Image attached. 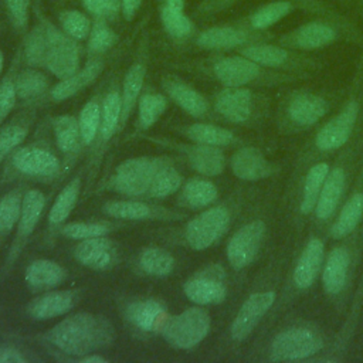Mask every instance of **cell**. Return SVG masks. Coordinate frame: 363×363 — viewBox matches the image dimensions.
<instances>
[{
  "mask_svg": "<svg viewBox=\"0 0 363 363\" xmlns=\"http://www.w3.org/2000/svg\"><path fill=\"white\" fill-rule=\"evenodd\" d=\"M113 337L111 323L92 313H75L57 323L50 340L54 346L68 354L86 356L108 343Z\"/></svg>",
  "mask_w": 363,
  "mask_h": 363,
  "instance_id": "cell-1",
  "label": "cell"
},
{
  "mask_svg": "<svg viewBox=\"0 0 363 363\" xmlns=\"http://www.w3.org/2000/svg\"><path fill=\"white\" fill-rule=\"evenodd\" d=\"M357 35L356 27L347 18L337 20L316 16V18L281 34L278 44L296 51H315L332 45L342 38H354Z\"/></svg>",
  "mask_w": 363,
  "mask_h": 363,
  "instance_id": "cell-2",
  "label": "cell"
},
{
  "mask_svg": "<svg viewBox=\"0 0 363 363\" xmlns=\"http://www.w3.org/2000/svg\"><path fill=\"white\" fill-rule=\"evenodd\" d=\"M214 77L225 86H245L248 84H278L294 79L286 72L265 68L244 55L221 57L213 64Z\"/></svg>",
  "mask_w": 363,
  "mask_h": 363,
  "instance_id": "cell-3",
  "label": "cell"
},
{
  "mask_svg": "<svg viewBox=\"0 0 363 363\" xmlns=\"http://www.w3.org/2000/svg\"><path fill=\"white\" fill-rule=\"evenodd\" d=\"M240 54L255 61L257 64L284 72H302L316 67V61L311 57L299 54L296 50L268 41L254 43L242 47Z\"/></svg>",
  "mask_w": 363,
  "mask_h": 363,
  "instance_id": "cell-4",
  "label": "cell"
},
{
  "mask_svg": "<svg viewBox=\"0 0 363 363\" xmlns=\"http://www.w3.org/2000/svg\"><path fill=\"white\" fill-rule=\"evenodd\" d=\"M210 330V316L201 308H189L166 320L164 339L174 347L190 349L199 345Z\"/></svg>",
  "mask_w": 363,
  "mask_h": 363,
  "instance_id": "cell-5",
  "label": "cell"
},
{
  "mask_svg": "<svg viewBox=\"0 0 363 363\" xmlns=\"http://www.w3.org/2000/svg\"><path fill=\"white\" fill-rule=\"evenodd\" d=\"M323 347L322 337L306 328H291L275 336L271 345V356L274 360H299L306 359Z\"/></svg>",
  "mask_w": 363,
  "mask_h": 363,
  "instance_id": "cell-6",
  "label": "cell"
},
{
  "mask_svg": "<svg viewBox=\"0 0 363 363\" xmlns=\"http://www.w3.org/2000/svg\"><path fill=\"white\" fill-rule=\"evenodd\" d=\"M230 214L224 207H211L194 217L186 228V240L193 250H206L227 230Z\"/></svg>",
  "mask_w": 363,
  "mask_h": 363,
  "instance_id": "cell-7",
  "label": "cell"
},
{
  "mask_svg": "<svg viewBox=\"0 0 363 363\" xmlns=\"http://www.w3.org/2000/svg\"><path fill=\"white\" fill-rule=\"evenodd\" d=\"M79 64L78 48L72 40L47 24V48L44 67L55 77L65 79L75 74Z\"/></svg>",
  "mask_w": 363,
  "mask_h": 363,
  "instance_id": "cell-8",
  "label": "cell"
},
{
  "mask_svg": "<svg viewBox=\"0 0 363 363\" xmlns=\"http://www.w3.org/2000/svg\"><path fill=\"white\" fill-rule=\"evenodd\" d=\"M272 35L269 33L251 31L240 24L237 26H217L204 30L199 38L197 44L207 50H230L237 47H245L248 44L268 41Z\"/></svg>",
  "mask_w": 363,
  "mask_h": 363,
  "instance_id": "cell-9",
  "label": "cell"
},
{
  "mask_svg": "<svg viewBox=\"0 0 363 363\" xmlns=\"http://www.w3.org/2000/svg\"><path fill=\"white\" fill-rule=\"evenodd\" d=\"M264 234L265 224L261 220L251 221L234 233L227 245V258L233 268H245L255 259Z\"/></svg>",
  "mask_w": 363,
  "mask_h": 363,
  "instance_id": "cell-10",
  "label": "cell"
},
{
  "mask_svg": "<svg viewBox=\"0 0 363 363\" xmlns=\"http://www.w3.org/2000/svg\"><path fill=\"white\" fill-rule=\"evenodd\" d=\"M157 169L159 166L155 160L129 159L118 166L113 186L125 194H143L149 191Z\"/></svg>",
  "mask_w": 363,
  "mask_h": 363,
  "instance_id": "cell-11",
  "label": "cell"
},
{
  "mask_svg": "<svg viewBox=\"0 0 363 363\" xmlns=\"http://www.w3.org/2000/svg\"><path fill=\"white\" fill-rule=\"evenodd\" d=\"M360 111V105L356 99H350L342 111L333 116L329 122L323 125V128L318 132L315 143L320 150H335L343 146L356 123L357 115Z\"/></svg>",
  "mask_w": 363,
  "mask_h": 363,
  "instance_id": "cell-12",
  "label": "cell"
},
{
  "mask_svg": "<svg viewBox=\"0 0 363 363\" xmlns=\"http://www.w3.org/2000/svg\"><path fill=\"white\" fill-rule=\"evenodd\" d=\"M275 301V292L264 291L255 292L247 298L235 315L231 325V336L234 340H244L269 311Z\"/></svg>",
  "mask_w": 363,
  "mask_h": 363,
  "instance_id": "cell-13",
  "label": "cell"
},
{
  "mask_svg": "<svg viewBox=\"0 0 363 363\" xmlns=\"http://www.w3.org/2000/svg\"><path fill=\"white\" fill-rule=\"evenodd\" d=\"M328 101L322 95L312 91H296L288 98L285 112L292 123L311 126L328 112Z\"/></svg>",
  "mask_w": 363,
  "mask_h": 363,
  "instance_id": "cell-14",
  "label": "cell"
},
{
  "mask_svg": "<svg viewBox=\"0 0 363 363\" xmlns=\"http://www.w3.org/2000/svg\"><path fill=\"white\" fill-rule=\"evenodd\" d=\"M255 96L245 86H225L216 98V109L231 122H245L250 119Z\"/></svg>",
  "mask_w": 363,
  "mask_h": 363,
  "instance_id": "cell-15",
  "label": "cell"
},
{
  "mask_svg": "<svg viewBox=\"0 0 363 363\" xmlns=\"http://www.w3.org/2000/svg\"><path fill=\"white\" fill-rule=\"evenodd\" d=\"M298 7L289 0H274L258 6L251 13H248L240 23V26L251 30L264 33L286 16L292 14Z\"/></svg>",
  "mask_w": 363,
  "mask_h": 363,
  "instance_id": "cell-16",
  "label": "cell"
},
{
  "mask_svg": "<svg viewBox=\"0 0 363 363\" xmlns=\"http://www.w3.org/2000/svg\"><path fill=\"white\" fill-rule=\"evenodd\" d=\"M233 173L242 180H261L272 173V166L267 157L255 147H242L231 159Z\"/></svg>",
  "mask_w": 363,
  "mask_h": 363,
  "instance_id": "cell-17",
  "label": "cell"
},
{
  "mask_svg": "<svg viewBox=\"0 0 363 363\" xmlns=\"http://www.w3.org/2000/svg\"><path fill=\"white\" fill-rule=\"evenodd\" d=\"M14 166L27 174L52 176L58 172V159L50 152L38 147L20 149L13 157Z\"/></svg>",
  "mask_w": 363,
  "mask_h": 363,
  "instance_id": "cell-18",
  "label": "cell"
},
{
  "mask_svg": "<svg viewBox=\"0 0 363 363\" xmlns=\"http://www.w3.org/2000/svg\"><path fill=\"white\" fill-rule=\"evenodd\" d=\"M323 242L319 238L309 240L294 271V282L298 288L306 289L315 282L323 259Z\"/></svg>",
  "mask_w": 363,
  "mask_h": 363,
  "instance_id": "cell-19",
  "label": "cell"
},
{
  "mask_svg": "<svg viewBox=\"0 0 363 363\" xmlns=\"http://www.w3.org/2000/svg\"><path fill=\"white\" fill-rule=\"evenodd\" d=\"M113 247L109 240L101 237L85 238L75 250L77 259L94 269H105L113 261Z\"/></svg>",
  "mask_w": 363,
  "mask_h": 363,
  "instance_id": "cell-20",
  "label": "cell"
},
{
  "mask_svg": "<svg viewBox=\"0 0 363 363\" xmlns=\"http://www.w3.org/2000/svg\"><path fill=\"white\" fill-rule=\"evenodd\" d=\"M74 305V292L57 291L33 299L27 311L34 319H50L68 312Z\"/></svg>",
  "mask_w": 363,
  "mask_h": 363,
  "instance_id": "cell-21",
  "label": "cell"
},
{
  "mask_svg": "<svg viewBox=\"0 0 363 363\" xmlns=\"http://www.w3.org/2000/svg\"><path fill=\"white\" fill-rule=\"evenodd\" d=\"M343 189L345 173L342 169H333L330 173H328L315 206V213L318 218L325 220L333 214L340 201Z\"/></svg>",
  "mask_w": 363,
  "mask_h": 363,
  "instance_id": "cell-22",
  "label": "cell"
},
{
  "mask_svg": "<svg viewBox=\"0 0 363 363\" xmlns=\"http://www.w3.org/2000/svg\"><path fill=\"white\" fill-rule=\"evenodd\" d=\"M128 319L139 329L150 332V330H156L159 328L163 329L164 323H166V311L164 308L153 301V299H147V301H139V302H133L128 306Z\"/></svg>",
  "mask_w": 363,
  "mask_h": 363,
  "instance_id": "cell-23",
  "label": "cell"
},
{
  "mask_svg": "<svg viewBox=\"0 0 363 363\" xmlns=\"http://www.w3.org/2000/svg\"><path fill=\"white\" fill-rule=\"evenodd\" d=\"M349 269V252L345 248H333L326 259L325 269L322 274V282L325 291L330 295L339 294L347 278Z\"/></svg>",
  "mask_w": 363,
  "mask_h": 363,
  "instance_id": "cell-24",
  "label": "cell"
},
{
  "mask_svg": "<svg viewBox=\"0 0 363 363\" xmlns=\"http://www.w3.org/2000/svg\"><path fill=\"white\" fill-rule=\"evenodd\" d=\"M102 68H104V62L101 60L89 61L82 71L72 74L71 77L58 82L51 89L52 98L57 101H61V99H67V98L72 96L74 94L79 92L84 86L89 85L94 79H96V77L101 74Z\"/></svg>",
  "mask_w": 363,
  "mask_h": 363,
  "instance_id": "cell-25",
  "label": "cell"
},
{
  "mask_svg": "<svg viewBox=\"0 0 363 363\" xmlns=\"http://www.w3.org/2000/svg\"><path fill=\"white\" fill-rule=\"evenodd\" d=\"M186 296L197 305L220 303L225 298V286L213 278H193L184 284Z\"/></svg>",
  "mask_w": 363,
  "mask_h": 363,
  "instance_id": "cell-26",
  "label": "cell"
},
{
  "mask_svg": "<svg viewBox=\"0 0 363 363\" xmlns=\"http://www.w3.org/2000/svg\"><path fill=\"white\" fill-rule=\"evenodd\" d=\"M64 279V268L51 259H35L26 269V281L35 288H52Z\"/></svg>",
  "mask_w": 363,
  "mask_h": 363,
  "instance_id": "cell-27",
  "label": "cell"
},
{
  "mask_svg": "<svg viewBox=\"0 0 363 363\" xmlns=\"http://www.w3.org/2000/svg\"><path fill=\"white\" fill-rule=\"evenodd\" d=\"M190 163L191 166L201 174L206 176H217L224 170L225 159L223 152L210 145H200L194 146L190 153Z\"/></svg>",
  "mask_w": 363,
  "mask_h": 363,
  "instance_id": "cell-28",
  "label": "cell"
},
{
  "mask_svg": "<svg viewBox=\"0 0 363 363\" xmlns=\"http://www.w3.org/2000/svg\"><path fill=\"white\" fill-rule=\"evenodd\" d=\"M166 89L169 95L190 115L201 116L203 113H206L207 101L191 86L179 81H170L166 82Z\"/></svg>",
  "mask_w": 363,
  "mask_h": 363,
  "instance_id": "cell-29",
  "label": "cell"
},
{
  "mask_svg": "<svg viewBox=\"0 0 363 363\" xmlns=\"http://www.w3.org/2000/svg\"><path fill=\"white\" fill-rule=\"evenodd\" d=\"M45 206V197L40 190H30L26 193L21 200V211H20V223L18 233L23 237H27L35 228L43 208Z\"/></svg>",
  "mask_w": 363,
  "mask_h": 363,
  "instance_id": "cell-30",
  "label": "cell"
},
{
  "mask_svg": "<svg viewBox=\"0 0 363 363\" xmlns=\"http://www.w3.org/2000/svg\"><path fill=\"white\" fill-rule=\"evenodd\" d=\"M362 216H363V194L356 193L343 206L339 217L336 218L332 227V231H330L332 235L335 238L346 237L356 228Z\"/></svg>",
  "mask_w": 363,
  "mask_h": 363,
  "instance_id": "cell-31",
  "label": "cell"
},
{
  "mask_svg": "<svg viewBox=\"0 0 363 363\" xmlns=\"http://www.w3.org/2000/svg\"><path fill=\"white\" fill-rule=\"evenodd\" d=\"M328 173H329V166L326 163H318L309 169L305 179L302 200H301V211L303 214H308L312 210H315L320 189L323 186V182Z\"/></svg>",
  "mask_w": 363,
  "mask_h": 363,
  "instance_id": "cell-32",
  "label": "cell"
},
{
  "mask_svg": "<svg viewBox=\"0 0 363 363\" xmlns=\"http://www.w3.org/2000/svg\"><path fill=\"white\" fill-rule=\"evenodd\" d=\"M145 79V67L142 64H135L126 74L123 81V94H122V123L129 116V112L132 111L139 92L142 89Z\"/></svg>",
  "mask_w": 363,
  "mask_h": 363,
  "instance_id": "cell-33",
  "label": "cell"
},
{
  "mask_svg": "<svg viewBox=\"0 0 363 363\" xmlns=\"http://www.w3.org/2000/svg\"><path fill=\"white\" fill-rule=\"evenodd\" d=\"M187 135L190 139L196 140L200 145L210 146H224L231 143L234 139L233 133L224 128L208 125V123H194L187 129Z\"/></svg>",
  "mask_w": 363,
  "mask_h": 363,
  "instance_id": "cell-34",
  "label": "cell"
},
{
  "mask_svg": "<svg viewBox=\"0 0 363 363\" xmlns=\"http://www.w3.org/2000/svg\"><path fill=\"white\" fill-rule=\"evenodd\" d=\"M140 265L150 275L164 277L173 271L174 258L169 251L159 247H152L143 251L140 257Z\"/></svg>",
  "mask_w": 363,
  "mask_h": 363,
  "instance_id": "cell-35",
  "label": "cell"
},
{
  "mask_svg": "<svg viewBox=\"0 0 363 363\" xmlns=\"http://www.w3.org/2000/svg\"><path fill=\"white\" fill-rule=\"evenodd\" d=\"M79 194V179H74L69 182L62 191L55 199L51 210H50V221L52 224L62 223L74 210L75 203Z\"/></svg>",
  "mask_w": 363,
  "mask_h": 363,
  "instance_id": "cell-36",
  "label": "cell"
},
{
  "mask_svg": "<svg viewBox=\"0 0 363 363\" xmlns=\"http://www.w3.org/2000/svg\"><path fill=\"white\" fill-rule=\"evenodd\" d=\"M183 197L191 207H204L216 200L217 187L211 182L194 179L184 186Z\"/></svg>",
  "mask_w": 363,
  "mask_h": 363,
  "instance_id": "cell-37",
  "label": "cell"
},
{
  "mask_svg": "<svg viewBox=\"0 0 363 363\" xmlns=\"http://www.w3.org/2000/svg\"><path fill=\"white\" fill-rule=\"evenodd\" d=\"M54 132L57 145L62 152H69L77 146L79 133V125L74 116L64 115L54 121Z\"/></svg>",
  "mask_w": 363,
  "mask_h": 363,
  "instance_id": "cell-38",
  "label": "cell"
},
{
  "mask_svg": "<svg viewBox=\"0 0 363 363\" xmlns=\"http://www.w3.org/2000/svg\"><path fill=\"white\" fill-rule=\"evenodd\" d=\"M180 184H182V176L179 174V172L170 166H163L157 169L152 180L149 193L153 197H159V199L166 197L173 194L180 187Z\"/></svg>",
  "mask_w": 363,
  "mask_h": 363,
  "instance_id": "cell-39",
  "label": "cell"
},
{
  "mask_svg": "<svg viewBox=\"0 0 363 363\" xmlns=\"http://www.w3.org/2000/svg\"><path fill=\"white\" fill-rule=\"evenodd\" d=\"M122 113V99L116 92H111L105 96L101 115V135L104 139H109L118 126V121Z\"/></svg>",
  "mask_w": 363,
  "mask_h": 363,
  "instance_id": "cell-40",
  "label": "cell"
},
{
  "mask_svg": "<svg viewBox=\"0 0 363 363\" xmlns=\"http://www.w3.org/2000/svg\"><path fill=\"white\" fill-rule=\"evenodd\" d=\"M16 92L21 98H34L47 89V78L35 69H27L17 77Z\"/></svg>",
  "mask_w": 363,
  "mask_h": 363,
  "instance_id": "cell-41",
  "label": "cell"
},
{
  "mask_svg": "<svg viewBox=\"0 0 363 363\" xmlns=\"http://www.w3.org/2000/svg\"><path fill=\"white\" fill-rule=\"evenodd\" d=\"M104 210L112 217L125 220H142L152 214L149 206L139 201H109L105 204Z\"/></svg>",
  "mask_w": 363,
  "mask_h": 363,
  "instance_id": "cell-42",
  "label": "cell"
},
{
  "mask_svg": "<svg viewBox=\"0 0 363 363\" xmlns=\"http://www.w3.org/2000/svg\"><path fill=\"white\" fill-rule=\"evenodd\" d=\"M166 109V99L159 94L143 95L139 102V122L140 126L150 128Z\"/></svg>",
  "mask_w": 363,
  "mask_h": 363,
  "instance_id": "cell-43",
  "label": "cell"
},
{
  "mask_svg": "<svg viewBox=\"0 0 363 363\" xmlns=\"http://www.w3.org/2000/svg\"><path fill=\"white\" fill-rule=\"evenodd\" d=\"M101 109L96 101L88 102L79 115V133L85 143H91L98 132V128L101 126Z\"/></svg>",
  "mask_w": 363,
  "mask_h": 363,
  "instance_id": "cell-44",
  "label": "cell"
},
{
  "mask_svg": "<svg viewBox=\"0 0 363 363\" xmlns=\"http://www.w3.org/2000/svg\"><path fill=\"white\" fill-rule=\"evenodd\" d=\"M162 23L167 33L177 38L189 35L193 30V24L190 18L183 14V10H177L169 6L162 9Z\"/></svg>",
  "mask_w": 363,
  "mask_h": 363,
  "instance_id": "cell-45",
  "label": "cell"
},
{
  "mask_svg": "<svg viewBox=\"0 0 363 363\" xmlns=\"http://www.w3.org/2000/svg\"><path fill=\"white\" fill-rule=\"evenodd\" d=\"M47 48V24L35 27L27 38L26 57L31 65H44Z\"/></svg>",
  "mask_w": 363,
  "mask_h": 363,
  "instance_id": "cell-46",
  "label": "cell"
},
{
  "mask_svg": "<svg viewBox=\"0 0 363 363\" xmlns=\"http://www.w3.org/2000/svg\"><path fill=\"white\" fill-rule=\"evenodd\" d=\"M21 211V200L17 193H9L0 201V231H10Z\"/></svg>",
  "mask_w": 363,
  "mask_h": 363,
  "instance_id": "cell-47",
  "label": "cell"
},
{
  "mask_svg": "<svg viewBox=\"0 0 363 363\" xmlns=\"http://www.w3.org/2000/svg\"><path fill=\"white\" fill-rule=\"evenodd\" d=\"M64 30L74 38L82 40L89 34V20L77 10H68L60 17Z\"/></svg>",
  "mask_w": 363,
  "mask_h": 363,
  "instance_id": "cell-48",
  "label": "cell"
},
{
  "mask_svg": "<svg viewBox=\"0 0 363 363\" xmlns=\"http://www.w3.org/2000/svg\"><path fill=\"white\" fill-rule=\"evenodd\" d=\"M108 233V227L99 223H71L62 228V234L68 238L85 240L92 237H101Z\"/></svg>",
  "mask_w": 363,
  "mask_h": 363,
  "instance_id": "cell-49",
  "label": "cell"
},
{
  "mask_svg": "<svg viewBox=\"0 0 363 363\" xmlns=\"http://www.w3.org/2000/svg\"><path fill=\"white\" fill-rule=\"evenodd\" d=\"M292 1L298 10H302L305 13H311L315 16H322V17H330V18H337V20H345L346 17L340 14L336 9H333L330 4L322 0H289Z\"/></svg>",
  "mask_w": 363,
  "mask_h": 363,
  "instance_id": "cell-50",
  "label": "cell"
},
{
  "mask_svg": "<svg viewBox=\"0 0 363 363\" xmlns=\"http://www.w3.org/2000/svg\"><path fill=\"white\" fill-rule=\"evenodd\" d=\"M116 43V34L105 24L99 23L94 27L89 37V47L92 51L102 52L109 50Z\"/></svg>",
  "mask_w": 363,
  "mask_h": 363,
  "instance_id": "cell-51",
  "label": "cell"
},
{
  "mask_svg": "<svg viewBox=\"0 0 363 363\" xmlns=\"http://www.w3.org/2000/svg\"><path fill=\"white\" fill-rule=\"evenodd\" d=\"M26 138V129L18 125L6 126L0 130V162L3 157L13 150L16 146H18Z\"/></svg>",
  "mask_w": 363,
  "mask_h": 363,
  "instance_id": "cell-52",
  "label": "cell"
},
{
  "mask_svg": "<svg viewBox=\"0 0 363 363\" xmlns=\"http://www.w3.org/2000/svg\"><path fill=\"white\" fill-rule=\"evenodd\" d=\"M16 85L11 81H3L0 84V123L6 119L16 104Z\"/></svg>",
  "mask_w": 363,
  "mask_h": 363,
  "instance_id": "cell-53",
  "label": "cell"
},
{
  "mask_svg": "<svg viewBox=\"0 0 363 363\" xmlns=\"http://www.w3.org/2000/svg\"><path fill=\"white\" fill-rule=\"evenodd\" d=\"M84 6L95 16H112L119 10V0H84Z\"/></svg>",
  "mask_w": 363,
  "mask_h": 363,
  "instance_id": "cell-54",
  "label": "cell"
},
{
  "mask_svg": "<svg viewBox=\"0 0 363 363\" xmlns=\"http://www.w3.org/2000/svg\"><path fill=\"white\" fill-rule=\"evenodd\" d=\"M9 10L18 26H24L28 16V0H6Z\"/></svg>",
  "mask_w": 363,
  "mask_h": 363,
  "instance_id": "cell-55",
  "label": "cell"
},
{
  "mask_svg": "<svg viewBox=\"0 0 363 363\" xmlns=\"http://www.w3.org/2000/svg\"><path fill=\"white\" fill-rule=\"evenodd\" d=\"M24 357L14 349L0 347V363H23Z\"/></svg>",
  "mask_w": 363,
  "mask_h": 363,
  "instance_id": "cell-56",
  "label": "cell"
},
{
  "mask_svg": "<svg viewBox=\"0 0 363 363\" xmlns=\"http://www.w3.org/2000/svg\"><path fill=\"white\" fill-rule=\"evenodd\" d=\"M142 0H122V13L126 20H132L140 6Z\"/></svg>",
  "mask_w": 363,
  "mask_h": 363,
  "instance_id": "cell-57",
  "label": "cell"
},
{
  "mask_svg": "<svg viewBox=\"0 0 363 363\" xmlns=\"http://www.w3.org/2000/svg\"><path fill=\"white\" fill-rule=\"evenodd\" d=\"M82 362H84V363H105L106 359H104V357L99 356V354H91V356H84V357H82Z\"/></svg>",
  "mask_w": 363,
  "mask_h": 363,
  "instance_id": "cell-58",
  "label": "cell"
},
{
  "mask_svg": "<svg viewBox=\"0 0 363 363\" xmlns=\"http://www.w3.org/2000/svg\"><path fill=\"white\" fill-rule=\"evenodd\" d=\"M235 0H210V7L211 9H221V7H225L231 3H234Z\"/></svg>",
  "mask_w": 363,
  "mask_h": 363,
  "instance_id": "cell-59",
  "label": "cell"
},
{
  "mask_svg": "<svg viewBox=\"0 0 363 363\" xmlns=\"http://www.w3.org/2000/svg\"><path fill=\"white\" fill-rule=\"evenodd\" d=\"M167 6L177 9V10H183L184 7V0H167Z\"/></svg>",
  "mask_w": 363,
  "mask_h": 363,
  "instance_id": "cell-60",
  "label": "cell"
},
{
  "mask_svg": "<svg viewBox=\"0 0 363 363\" xmlns=\"http://www.w3.org/2000/svg\"><path fill=\"white\" fill-rule=\"evenodd\" d=\"M343 6H346V7H349L350 4H354V0H339ZM356 6V4H354Z\"/></svg>",
  "mask_w": 363,
  "mask_h": 363,
  "instance_id": "cell-61",
  "label": "cell"
},
{
  "mask_svg": "<svg viewBox=\"0 0 363 363\" xmlns=\"http://www.w3.org/2000/svg\"><path fill=\"white\" fill-rule=\"evenodd\" d=\"M354 4L360 11H363V0H354Z\"/></svg>",
  "mask_w": 363,
  "mask_h": 363,
  "instance_id": "cell-62",
  "label": "cell"
},
{
  "mask_svg": "<svg viewBox=\"0 0 363 363\" xmlns=\"http://www.w3.org/2000/svg\"><path fill=\"white\" fill-rule=\"evenodd\" d=\"M1 69H3V54L0 51V72H1Z\"/></svg>",
  "mask_w": 363,
  "mask_h": 363,
  "instance_id": "cell-63",
  "label": "cell"
}]
</instances>
